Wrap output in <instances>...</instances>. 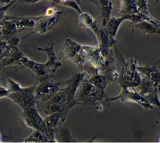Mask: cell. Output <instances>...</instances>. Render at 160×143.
<instances>
[{"label":"cell","instance_id":"1","mask_svg":"<svg viewBox=\"0 0 160 143\" xmlns=\"http://www.w3.org/2000/svg\"><path fill=\"white\" fill-rule=\"evenodd\" d=\"M136 60L131 59L122 68L119 82L122 88L138 86L141 82L136 69Z\"/></svg>","mask_w":160,"mask_h":143},{"label":"cell","instance_id":"2","mask_svg":"<svg viewBox=\"0 0 160 143\" xmlns=\"http://www.w3.org/2000/svg\"><path fill=\"white\" fill-rule=\"evenodd\" d=\"M78 94L76 98L78 99H84L95 102L101 100L105 96L103 90L100 89L89 80H85L78 86Z\"/></svg>","mask_w":160,"mask_h":143},{"label":"cell","instance_id":"3","mask_svg":"<svg viewBox=\"0 0 160 143\" xmlns=\"http://www.w3.org/2000/svg\"><path fill=\"white\" fill-rule=\"evenodd\" d=\"M117 99H121L122 102L125 103L135 102L138 103L146 109H153V107L148 103L144 96L141 95L140 93H138L135 91L134 92H130L128 90L127 87L122 88V91L119 96L116 98H109L108 100H116Z\"/></svg>","mask_w":160,"mask_h":143},{"label":"cell","instance_id":"4","mask_svg":"<svg viewBox=\"0 0 160 143\" xmlns=\"http://www.w3.org/2000/svg\"><path fill=\"white\" fill-rule=\"evenodd\" d=\"M59 86L58 83L49 82H43L37 89V98L43 100L49 99L58 93Z\"/></svg>","mask_w":160,"mask_h":143},{"label":"cell","instance_id":"5","mask_svg":"<svg viewBox=\"0 0 160 143\" xmlns=\"http://www.w3.org/2000/svg\"><path fill=\"white\" fill-rule=\"evenodd\" d=\"M84 75V73H78L68 82V86L64 89V91L67 96L66 104H68L69 107L72 105V102H73L75 93L80 85V82H82Z\"/></svg>","mask_w":160,"mask_h":143},{"label":"cell","instance_id":"6","mask_svg":"<svg viewBox=\"0 0 160 143\" xmlns=\"http://www.w3.org/2000/svg\"><path fill=\"white\" fill-rule=\"evenodd\" d=\"M157 64L153 63L144 67H138L137 69L146 75L154 86L160 89V73L157 68Z\"/></svg>","mask_w":160,"mask_h":143},{"label":"cell","instance_id":"7","mask_svg":"<svg viewBox=\"0 0 160 143\" xmlns=\"http://www.w3.org/2000/svg\"><path fill=\"white\" fill-rule=\"evenodd\" d=\"M120 13L124 15L141 14L138 10L136 0H121Z\"/></svg>","mask_w":160,"mask_h":143},{"label":"cell","instance_id":"8","mask_svg":"<svg viewBox=\"0 0 160 143\" xmlns=\"http://www.w3.org/2000/svg\"><path fill=\"white\" fill-rule=\"evenodd\" d=\"M136 27L141 30L144 33H147L150 35L160 34L159 25L154 24L147 20L138 23L136 24Z\"/></svg>","mask_w":160,"mask_h":143},{"label":"cell","instance_id":"9","mask_svg":"<svg viewBox=\"0 0 160 143\" xmlns=\"http://www.w3.org/2000/svg\"><path fill=\"white\" fill-rule=\"evenodd\" d=\"M81 47V46L79 44L68 39L66 40V43L63 47L65 55L68 59H73L80 50Z\"/></svg>","mask_w":160,"mask_h":143},{"label":"cell","instance_id":"10","mask_svg":"<svg viewBox=\"0 0 160 143\" xmlns=\"http://www.w3.org/2000/svg\"><path fill=\"white\" fill-rule=\"evenodd\" d=\"M138 86L139 89L141 90L139 93L143 96L146 93H150L156 89H158L160 91V89L154 86L151 81L147 76L141 80Z\"/></svg>","mask_w":160,"mask_h":143},{"label":"cell","instance_id":"11","mask_svg":"<svg viewBox=\"0 0 160 143\" xmlns=\"http://www.w3.org/2000/svg\"><path fill=\"white\" fill-rule=\"evenodd\" d=\"M99 3L101 5V10L102 9V25L103 27L106 26L107 23L108 22L110 12L112 10V5L110 0H98Z\"/></svg>","mask_w":160,"mask_h":143},{"label":"cell","instance_id":"12","mask_svg":"<svg viewBox=\"0 0 160 143\" xmlns=\"http://www.w3.org/2000/svg\"><path fill=\"white\" fill-rule=\"evenodd\" d=\"M89 81L94 86H96V87L103 90L104 88L106 87L107 85L110 80L108 77H106V76H101L95 74L93 75Z\"/></svg>","mask_w":160,"mask_h":143},{"label":"cell","instance_id":"13","mask_svg":"<svg viewBox=\"0 0 160 143\" xmlns=\"http://www.w3.org/2000/svg\"><path fill=\"white\" fill-rule=\"evenodd\" d=\"M60 120V114L59 113H54L46 119L45 122L46 128H48L51 132L52 129L57 126Z\"/></svg>","mask_w":160,"mask_h":143},{"label":"cell","instance_id":"14","mask_svg":"<svg viewBox=\"0 0 160 143\" xmlns=\"http://www.w3.org/2000/svg\"><path fill=\"white\" fill-rule=\"evenodd\" d=\"M59 140L61 142H75V140L73 139L70 134L68 129L62 128L59 130Z\"/></svg>","mask_w":160,"mask_h":143},{"label":"cell","instance_id":"15","mask_svg":"<svg viewBox=\"0 0 160 143\" xmlns=\"http://www.w3.org/2000/svg\"><path fill=\"white\" fill-rule=\"evenodd\" d=\"M52 103H58L60 104H63L64 103L66 104L67 102V96L65 91H62L61 92L57 93L51 98Z\"/></svg>","mask_w":160,"mask_h":143},{"label":"cell","instance_id":"16","mask_svg":"<svg viewBox=\"0 0 160 143\" xmlns=\"http://www.w3.org/2000/svg\"><path fill=\"white\" fill-rule=\"evenodd\" d=\"M158 92H159V90L156 89L152 92L149 93L148 95H147V96L144 95V96L150 104L151 103V104L156 105L159 107H160V101H159L158 96Z\"/></svg>","mask_w":160,"mask_h":143},{"label":"cell","instance_id":"17","mask_svg":"<svg viewBox=\"0 0 160 143\" xmlns=\"http://www.w3.org/2000/svg\"><path fill=\"white\" fill-rule=\"evenodd\" d=\"M138 10L141 14L144 16L149 17L148 11V5L146 3V0H138L136 2Z\"/></svg>","mask_w":160,"mask_h":143},{"label":"cell","instance_id":"18","mask_svg":"<svg viewBox=\"0 0 160 143\" xmlns=\"http://www.w3.org/2000/svg\"><path fill=\"white\" fill-rule=\"evenodd\" d=\"M63 104L58 103H51L48 106V109L51 113H59L64 109Z\"/></svg>","mask_w":160,"mask_h":143},{"label":"cell","instance_id":"19","mask_svg":"<svg viewBox=\"0 0 160 143\" xmlns=\"http://www.w3.org/2000/svg\"><path fill=\"white\" fill-rule=\"evenodd\" d=\"M54 12H55V10H54V9L49 8V9L47 10V12H46V14H47V16H52V15L54 14Z\"/></svg>","mask_w":160,"mask_h":143}]
</instances>
